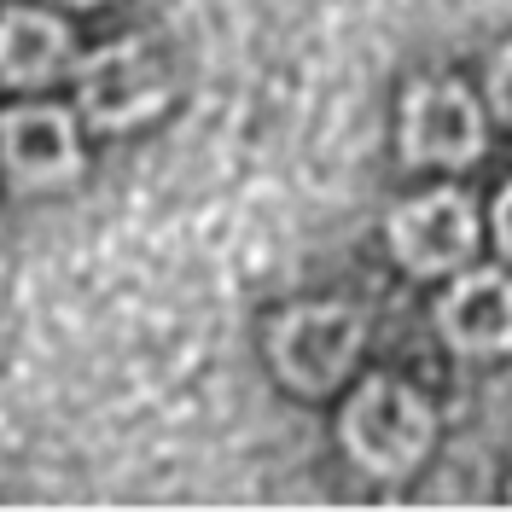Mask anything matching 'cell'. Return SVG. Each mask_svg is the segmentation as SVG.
<instances>
[{"instance_id":"cell-1","label":"cell","mask_w":512,"mask_h":512,"mask_svg":"<svg viewBox=\"0 0 512 512\" xmlns=\"http://www.w3.org/2000/svg\"><path fill=\"white\" fill-rule=\"evenodd\" d=\"M344 448L355 454V466H367L373 478H402L431 448V408L396 379L361 384V396L344 414Z\"/></svg>"},{"instance_id":"cell-2","label":"cell","mask_w":512,"mask_h":512,"mask_svg":"<svg viewBox=\"0 0 512 512\" xmlns=\"http://www.w3.org/2000/svg\"><path fill=\"white\" fill-rule=\"evenodd\" d=\"M361 315L350 303H309V309H291L274 326V367L286 373V384L297 390H326V384L344 379V367L361 350Z\"/></svg>"},{"instance_id":"cell-3","label":"cell","mask_w":512,"mask_h":512,"mask_svg":"<svg viewBox=\"0 0 512 512\" xmlns=\"http://www.w3.org/2000/svg\"><path fill=\"white\" fill-rule=\"evenodd\" d=\"M390 245L396 256L414 268V274H443L454 262H466L478 245V216H472V198L466 192H425L414 204H402L390 216Z\"/></svg>"},{"instance_id":"cell-4","label":"cell","mask_w":512,"mask_h":512,"mask_svg":"<svg viewBox=\"0 0 512 512\" xmlns=\"http://www.w3.org/2000/svg\"><path fill=\"white\" fill-rule=\"evenodd\" d=\"M402 152L408 163H472L483 152L478 105L443 82L414 88L402 105Z\"/></svg>"},{"instance_id":"cell-5","label":"cell","mask_w":512,"mask_h":512,"mask_svg":"<svg viewBox=\"0 0 512 512\" xmlns=\"http://www.w3.org/2000/svg\"><path fill=\"white\" fill-rule=\"evenodd\" d=\"M76 88H82V111H88L99 128L146 123L163 105L158 64L146 59L140 47H105V53H94V59L82 64Z\"/></svg>"},{"instance_id":"cell-6","label":"cell","mask_w":512,"mask_h":512,"mask_svg":"<svg viewBox=\"0 0 512 512\" xmlns=\"http://www.w3.org/2000/svg\"><path fill=\"white\" fill-rule=\"evenodd\" d=\"M0 146H6V163L18 169L24 187H53V181H70L76 175V128L59 105H18L0 117Z\"/></svg>"},{"instance_id":"cell-7","label":"cell","mask_w":512,"mask_h":512,"mask_svg":"<svg viewBox=\"0 0 512 512\" xmlns=\"http://www.w3.org/2000/svg\"><path fill=\"white\" fill-rule=\"evenodd\" d=\"M437 326L454 350L466 355H501L512 350V280L507 274H466L443 297Z\"/></svg>"},{"instance_id":"cell-8","label":"cell","mask_w":512,"mask_h":512,"mask_svg":"<svg viewBox=\"0 0 512 512\" xmlns=\"http://www.w3.org/2000/svg\"><path fill=\"white\" fill-rule=\"evenodd\" d=\"M64 64V24L47 18V12H30V6H12L0 18V76L30 88V82H47Z\"/></svg>"},{"instance_id":"cell-9","label":"cell","mask_w":512,"mask_h":512,"mask_svg":"<svg viewBox=\"0 0 512 512\" xmlns=\"http://www.w3.org/2000/svg\"><path fill=\"white\" fill-rule=\"evenodd\" d=\"M489 94H495V111L512 123V47L495 59V76H489Z\"/></svg>"},{"instance_id":"cell-10","label":"cell","mask_w":512,"mask_h":512,"mask_svg":"<svg viewBox=\"0 0 512 512\" xmlns=\"http://www.w3.org/2000/svg\"><path fill=\"white\" fill-rule=\"evenodd\" d=\"M495 239H501V251L512 256V187L501 192V204H495Z\"/></svg>"},{"instance_id":"cell-11","label":"cell","mask_w":512,"mask_h":512,"mask_svg":"<svg viewBox=\"0 0 512 512\" xmlns=\"http://www.w3.org/2000/svg\"><path fill=\"white\" fill-rule=\"evenodd\" d=\"M64 6H94V0H64Z\"/></svg>"}]
</instances>
